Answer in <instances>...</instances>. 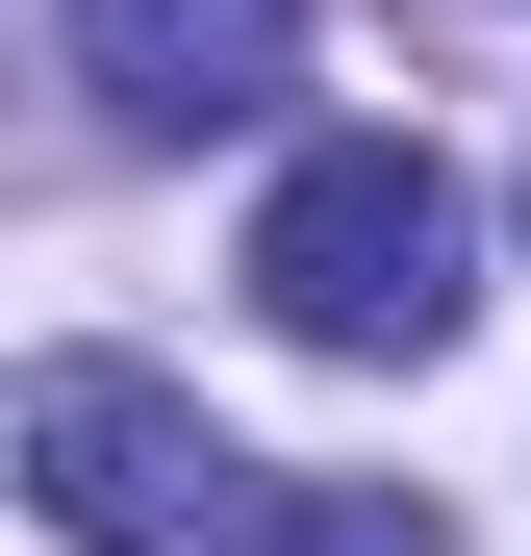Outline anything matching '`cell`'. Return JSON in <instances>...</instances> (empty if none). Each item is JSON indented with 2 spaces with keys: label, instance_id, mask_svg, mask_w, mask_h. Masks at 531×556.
Wrapping results in <instances>:
<instances>
[{
  "label": "cell",
  "instance_id": "obj_1",
  "mask_svg": "<svg viewBox=\"0 0 531 556\" xmlns=\"http://www.w3.org/2000/svg\"><path fill=\"white\" fill-rule=\"evenodd\" d=\"M253 304L304 354H354V380H405V354H456L481 228H456V177L405 127H329V152H279V203H253Z\"/></svg>",
  "mask_w": 531,
  "mask_h": 556
},
{
  "label": "cell",
  "instance_id": "obj_2",
  "mask_svg": "<svg viewBox=\"0 0 531 556\" xmlns=\"http://www.w3.org/2000/svg\"><path fill=\"white\" fill-rule=\"evenodd\" d=\"M26 506L76 556H279L304 531L279 455H228L177 380H127V354H51V380H26Z\"/></svg>",
  "mask_w": 531,
  "mask_h": 556
},
{
  "label": "cell",
  "instance_id": "obj_3",
  "mask_svg": "<svg viewBox=\"0 0 531 556\" xmlns=\"http://www.w3.org/2000/svg\"><path fill=\"white\" fill-rule=\"evenodd\" d=\"M76 76L102 127H253L304 76V0H76Z\"/></svg>",
  "mask_w": 531,
  "mask_h": 556
},
{
  "label": "cell",
  "instance_id": "obj_4",
  "mask_svg": "<svg viewBox=\"0 0 531 556\" xmlns=\"http://www.w3.org/2000/svg\"><path fill=\"white\" fill-rule=\"evenodd\" d=\"M279 556H456V531H430L405 481H304V531H279Z\"/></svg>",
  "mask_w": 531,
  "mask_h": 556
}]
</instances>
